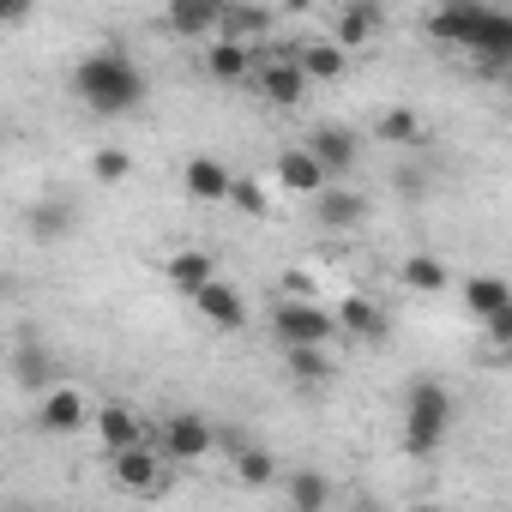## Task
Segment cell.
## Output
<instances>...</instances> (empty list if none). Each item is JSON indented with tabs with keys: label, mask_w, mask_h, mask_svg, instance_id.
I'll use <instances>...</instances> for the list:
<instances>
[{
	"label": "cell",
	"mask_w": 512,
	"mask_h": 512,
	"mask_svg": "<svg viewBox=\"0 0 512 512\" xmlns=\"http://www.w3.org/2000/svg\"><path fill=\"white\" fill-rule=\"evenodd\" d=\"M73 97H79L91 115L115 121V115H133V109L145 103V73H139V61H133L121 43H103V49H91V55L73 67Z\"/></svg>",
	"instance_id": "6da1fadb"
},
{
	"label": "cell",
	"mask_w": 512,
	"mask_h": 512,
	"mask_svg": "<svg viewBox=\"0 0 512 512\" xmlns=\"http://www.w3.org/2000/svg\"><path fill=\"white\" fill-rule=\"evenodd\" d=\"M446 428H452V392L440 380H410V392H404V452L434 458L446 446Z\"/></svg>",
	"instance_id": "7a4b0ae2"
},
{
	"label": "cell",
	"mask_w": 512,
	"mask_h": 512,
	"mask_svg": "<svg viewBox=\"0 0 512 512\" xmlns=\"http://www.w3.org/2000/svg\"><path fill=\"white\" fill-rule=\"evenodd\" d=\"M272 338L278 344H332L338 320L320 296H284V302H272Z\"/></svg>",
	"instance_id": "3957f363"
},
{
	"label": "cell",
	"mask_w": 512,
	"mask_h": 512,
	"mask_svg": "<svg viewBox=\"0 0 512 512\" xmlns=\"http://www.w3.org/2000/svg\"><path fill=\"white\" fill-rule=\"evenodd\" d=\"M488 0H440V7L428 13V43H440V49H464L470 55V43H476V31L488 25Z\"/></svg>",
	"instance_id": "277c9868"
},
{
	"label": "cell",
	"mask_w": 512,
	"mask_h": 512,
	"mask_svg": "<svg viewBox=\"0 0 512 512\" xmlns=\"http://www.w3.org/2000/svg\"><path fill=\"white\" fill-rule=\"evenodd\" d=\"M115 464H109V476H115V488H127V494H163V482H169V458L157 452V446H145V440H133V446H121V452H109Z\"/></svg>",
	"instance_id": "5b68a950"
},
{
	"label": "cell",
	"mask_w": 512,
	"mask_h": 512,
	"mask_svg": "<svg viewBox=\"0 0 512 512\" xmlns=\"http://www.w3.org/2000/svg\"><path fill=\"white\" fill-rule=\"evenodd\" d=\"M187 302H193V314H199L211 332H223V338H229V332H241V326L253 320V314H247V296H241V290H235L223 272H217V278H205V284H199Z\"/></svg>",
	"instance_id": "8992f818"
},
{
	"label": "cell",
	"mask_w": 512,
	"mask_h": 512,
	"mask_svg": "<svg viewBox=\"0 0 512 512\" xmlns=\"http://www.w3.org/2000/svg\"><path fill=\"white\" fill-rule=\"evenodd\" d=\"M157 452H163L169 464H199V458H211V422H205L199 410H175V416L163 422Z\"/></svg>",
	"instance_id": "52a82bcc"
},
{
	"label": "cell",
	"mask_w": 512,
	"mask_h": 512,
	"mask_svg": "<svg viewBox=\"0 0 512 512\" xmlns=\"http://www.w3.org/2000/svg\"><path fill=\"white\" fill-rule=\"evenodd\" d=\"M302 151H308L332 181H338V175H350V169H356V151H362V145H356V133H350V127L320 121V127H308V133H302Z\"/></svg>",
	"instance_id": "ba28073f"
},
{
	"label": "cell",
	"mask_w": 512,
	"mask_h": 512,
	"mask_svg": "<svg viewBox=\"0 0 512 512\" xmlns=\"http://www.w3.org/2000/svg\"><path fill=\"white\" fill-rule=\"evenodd\" d=\"M91 422V398L79 386H43V404H37V428L43 434H79Z\"/></svg>",
	"instance_id": "9c48e42d"
},
{
	"label": "cell",
	"mask_w": 512,
	"mask_h": 512,
	"mask_svg": "<svg viewBox=\"0 0 512 512\" xmlns=\"http://www.w3.org/2000/svg\"><path fill=\"white\" fill-rule=\"evenodd\" d=\"M247 79H253V91L266 97V109H302V103H308V79H302L296 61H266V67L253 61Z\"/></svg>",
	"instance_id": "30bf717a"
},
{
	"label": "cell",
	"mask_w": 512,
	"mask_h": 512,
	"mask_svg": "<svg viewBox=\"0 0 512 512\" xmlns=\"http://www.w3.org/2000/svg\"><path fill=\"white\" fill-rule=\"evenodd\" d=\"M223 7L229 0H163V25L175 37H187V43H205V37H217Z\"/></svg>",
	"instance_id": "8fae6325"
},
{
	"label": "cell",
	"mask_w": 512,
	"mask_h": 512,
	"mask_svg": "<svg viewBox=\"0 0 512 512\" xmlns=\"http://www.w3.org/2000/svg\"><path fill=\"white\" fill-rule=\"evenodd\" d=\"M199 73L217 79V85H247V73H253V49H247L241 37H205Z\"/></svg>",
	"instance_id": "7c38bea8"
},
{
	"label": "cell",
	"mask_w": 512,
	"mask_h": 512,
	"mask_svg": "<svg viewBox=\"0 0 512 512\" xmlns=\"http://www.w3.org/2000/svg\"><path fill=\"white\" fill-rule=\"evenodd\" d=\"M229 181H235V169L223 163V157H187L181 163V187H187V199H199V205H229Z\"/></svg>",
	"instance_id": "4fadbf2b"
},
{
	"label": "cell",
	"mask_w": 512,
	"mask_h": 512,
	"mask_svg": "<svg viewBox=\"0 0 512 512\" xmlns=\"http://www.w3.org/2000/svg\"><path fill=\"white\" fill-rule=\"evenodd\" d=\"M308 199H314V223L320 229H356V223H368V199L356 187H344V181H326Z\"/></svg>",
	"instance_id": "5bb4252c"
},
{
	"label": "cell",
	"mask_w": 512,
	"mask_h": 512,
	"mask_svg": "<svg viewBox=\"0 0 512 512\" xmlns=\"http://www.w3.org/2000/svg\"><path fill=\"white\" fill-rule=\"evenodd\" d=\"M332 320H338V332H344V338H356V344H386V332H392L386 308H380V302H368V296H344V302L332 308Z\"/></svg>",
	"instance_id": "9a60e30c"
},
{
	"label": "cell",
	"mask_w": 512,
	"mask_h": 512,
	"mask_svg": "<svg viewBox=\"0 0 512 512\" xmlns=\"http://www.w3.org/2000/svg\"><path fill=\"white\" fill-rule=\"evenodd\" d=\"M85 428L103 440V452H121V446L145 440V422H139L133 404H91V422H85Z\"/></svg>",
	"instance_id": "2e32d148"
},
{
	"label": "cell",
	"mask_w": 512,
	"mask_h": 512,
	"mask_svg": "<svg viewBox=\"0 0 512 512\" xmlns=\"http://www.w3.org/2000/svg\"><path fill=\"white\" fill-rule=\"evenodd\" d=\"M380 31H386L380 0H344V13H338V25H332V43H338V49H368Z\"/></svg>",
	"instance_id": "e0dca14e"
},
{
	"label": "cell",
	"mask_w": 512,
	"mask_h": 512,
	"mask_svg": "<svg viewBox=\"0 0 512 512\" xmlns=\"http://www.w3.org/2000/svg\"><path fill=\"white\" fill-rule=\"evenodd\" d=\"M470 55L488 67V73H500V67H512V13L506 7H494L488 13V25L476 31V43H470Z\"/></svg>",
	"instance_id": "ac0fdd59"
},
{
	"label": "cell",
	"mask_w": 512,
	"mask_h": 512,
	"mask_svg": "<svg viewBox=\"0 0 512 512\" xmlns=\"http://www.w3.org/2000/svg\"><path fill=\"white\" fill-rule=\"evenodd\" d=\"M296 67H302L308 85H338V79L350 73V49H338L332 37H314V43L296 55Z\"/></svg>",
	"instance_id": "d6986e66"
},
{
	"label": "cell",
	"mask_w": 512,
	"mask_h": 512,
	"mask_svg": "<svg viewBox=\"0 0 512 512\" xmlns=\"http://www.w3.org/2000/svg\"><path fill=\"white\" fill-rule=\"evenodd\" d=\"M272 175H278V187H290V193H302V199H308V193H320V187L332 181V175H326L302 145H284V151H278V163H272Z\"/></svg>",
	"instance_id": "ffe728a7"
},
{
	"label": "cell",
	"mask_w": 512,
	"mask_h": 512,
	"mask_svg": "<svg viewBox=\"0 0 512 512\" xmlns=\"http://www.w3.org/2000/svg\"><path fill=\"white\" fill-rule=\"evenodd\" d=\"M163 278H169V290H181V296H193L205 278H217V260L205 247H175L169 260H163Z\"/></svg>",
	"instance_id": "44dd1931"
},
{
	"label": "cell",
	"mask_w": 512,
	"mask_h": 512,
	"mask_svg": "<svg viewBox=\"0 0 512 512\" xmlns=\"http://www.w3.org/2000/svg\"><path fill=\"white\" fill-rule=\"evenodd\" d=\"M500 308H512V284H506L500 272L464 278V314H470V320H488V314H500Z\"/></svg>",
	"instance_id": "7402d4cb"
},
{
	"label": "cell",
	"mask_w": 512,
	"mask_h": 512,
	"mask_svg": "<svg viewBox=\"0 0 512 512\" xmlns=\"http://www.w3.org/2000/svg\"><path fill=\"white\" fill-rule=\"evenodd\" d=\"M284 368L296 386H326L332 380V344H284Z\"/></svg>",
	"instance_id": "603a6c76"
},
{
	"label": "cell",
	"mask_w": 512,
	"mask_h": 512,
	"mask_svg": "<svg viewBox=\"0 0 512 512\" xmlns=\"http://www.w3.org/2000/svg\"><path fill=\"white\" fill-rule=\"evenodd\" d=\"M25 229H31V241H67L73 235V205L67 199H37V205H25Z\"/></svg>",
	"instance_id": "cb8c5ba5"
},
{
	"label": "cell",
	"mask_w": 512,
	"mask_h": 512,
	"mask_svg": "<svg viewBox=\"0 0 512 512\" xmlns=\"http://www.w3.org/2000/svg\"><path fill=\"white\" fill-rule=\"evenodd\" d=\"M398 278H404V290H416V296H440V290L452 284V266L440 260V253H410V260L398 266Z\"/></svg>",
	"instance_id": "d4e9b609"
},
{
	"label": "cell",
	"mask_w": 512,
	"mask_h": 512,
	"mask_svg": "<svg viewBox=\"0 0 512 512\" xmlns=\"http://www.w3.org/2000/svg\"><path fill=\"white\" fill-rule=\"evenodd\" d=\"M374 139H386V145H422L428 139V127H422V115L416 109H380V121H374Z\"/></svg>",
	"instance_id": "484cf974"
},
{
	"label": "cell",
	"mask_w": 512,
	"mask_h": 512,
	"mask_svg": "<svg viewBox=\"0 0 512 512\" xmlns=\"http://www.w3.org/2000/svg\"><path fill=\"white\" fill-rule=\"evenodd\" d=\"M284 494H290V506H296V512H320V506H332V482H326L320 470H290Z\"/></svg>",
	"instance_id": "4316f807"
},
{
	"label": "cell",
	"mask_w": 512,
	"mask_h": 512,
	"mask_svg": "<svg viewBox=\"0 0 512 512\" xmlns=\"http://www.w3.org/2000/svg\"><path fill=\"white\" fill-rule=\"evenodd\" d=\"M229 464H235V476H241L247 488H272V476H278V458H272L266 446H235Z\"/></svg>",
	"instance_id": "83f0119b"
},
{
	"label": "cell",
	"mask_w": 512,
	"mask_h": 512,
	"mask_svg": "<svg viewBox=\"0 0 512 512\" xmlns=\"http://www.w3.org/2000/svg\"><path fill=\"white\" fill-rule=\"evenodd\" d=\"M272 25V13L266 7H241V0H229V7H223V25H217V37H253V31H266Z\"/></svg>",
	"instance_id": "f1b7e54d"
},
{
	"label": "cell",
	"mask_w": 512,
	"mask_h": 512,
	"mask_svg": "<svg viewBox=\"0 0 512 512\" xmlns=\"http://www.w3.org/2000/svg\"><path fill=\"white\" fill-rule=\"evenodd\" d=\"M133 175V151H121V145H103V151H91V181H103V187H121Z\"/></svg>",
	"instance_id": "f546056e"
},
{
	"label": "cell",
	"mask_w": 512,
	"mask_h": 512,
	"mask_svg": "<svg viewBox=\"0 0 512 512\" xmlns=\"http://www.w3.org/2000/svg\"><path fill=\"white\" fill-rule=\"evenodd\" d=\"M229 205H241L247 217H266V211H272V199H266V187H260V181H253V175H235V181H229Z\"/></svg>",
	"instance_id": "4dcf8cb0"
},
{
	"label": "cell",
	"mask_w": 512,
	"mask_h": 512,
	"mask_svg": "<svg viewBox=\"0 0 512 512\" xmlns=\"http://www.w3.org/2000/svg\"><path fill=\"white\" fill-rule=\"evenodd\" d=\"M49 380H55V368H49L43 356H31V350H25V356H19V386H25V392H43Z\"/></svg>",
	"instance_id": "1f68e13d"
},
{
	"label": "cell",
	"mask_w": 512,
	"mask_h": 512,
	"mask_svg": "<svg viewBox=\"0 0 512 512\" xmlns=\"http://www.w3.org/2000/svg\"><path fill=\"white\" fill-rule=\"evenodd\" d=\"M31 13H37V0H0V25H19Z\"/></svg>",
	"instance_id": "d6a6232c"
}]
</instances>
